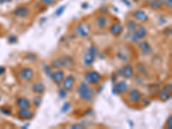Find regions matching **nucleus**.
Instances as JSON below:
<instances>
[{
	"mask_svg": "<svg viewBox=\"0 0 172 129\" xmlns=\"http://www.w3.org/2000/svg\"><path fill=\"white\" fill-rule=\"evenodd\" d=\"M71 128L72 129H84L85 128V127H84L83 124H74V125H72L71 126Z\"/></svg>",
	"mask_w": 172,
	"mask_h": 129,
	"instance_id": "obj_33",
	"label": "nucleus"
},
{
	"mask_svg": "<svg viewBox=\"0 0 172 129\" xmlns=\"http://www.w3.org/2000/svg\"><path fill=\"white\" fill-rule=\"evenodd\" d=\"M40 1L46 6H51L55 3V0H40Z\"/></svg>",
	"mask_w": 172,
	"mask_h": 129,
	"instance_id": "obj_30",
	"label": "nucleus"
},
{
	"mask_svg": "<svg viewBox=\"0 0 172 129\" xmlns=\"http://www.w3.org/2000/svg\"><path fill=\"white\" fill-rule=\"evenodd\" d=\"M140 51H141V55H142V56H147V55L152 54V48L150 45H148V46H146V47L144 48L143 49H141Z\"/></svg>",
	"mask_w": 172,
	"mask_h": 129,
	"instance_id": "obj_22",
	"label": "nucleus"
},
{
	"mask_svg": "<svg viewBox=\"0 0 172 129\" xmlns=\"http://www.w3.org/2000/svg\"><path fill=\"white\" fill-rule=\"evenodd\" d=\"M167 124H168V128L169 129H172V116L169 117L168 121H167Z\"/></svg>",
	"mask_w": 172,
	"mask_h": 129,
	"instance_id": "obj_37",
	"label": "nucleus"
},
{
	"mask_svg": "<svg viewBox=\"0 0 172 129\" xmlns=\"http://www.w3.org/2000/svg\"><path fill=\"white\" fill-rule=\"evenodd\" d=\"M90 26L88 23H81L77 25V27L75 28V33L77 34V35L82 38H85L88 37L90 34Z\"/></svg>",
	"mask_w": 172,
	"mask_h": 129,
	"instance_id": "obj_4",
	"label": "nucleus"
},
{
	"mask_svg": "<svg viewBox=\"0 0 172 129\" xmlns=\"http://www.w3.org/2000/svg\"><path fill=\"white\" fill-rule=\"evenodd\" d=\"M18 117L23 120H30L34 117V113L30 111L29 109H20V111L18 112Z\"/></svg>",
	"mask_w": 172,
	"mask_h": 129,
	"instance_id": "obj_17",
	"label": "nucleus"
},
{
	"mask_svg": "<svg viewBox=\"0 0 172 129\" xmlns=\"http://www.w3.org/2000/svg\"><path fill=\"white\" fill-rule=\"evenodd\" d=\"M32 91L36 94H42V93L45 91V85L41 82H38V83H36L32 85Z\"/></svg>",
	"mask_w": 172,
	"mask_h": 129,
	"instance_id": "obj_18",
	"label": "nucleus"
},
{
	"mask_svg": "<svg viewBox=\"0 0 172 129\" xmlns=\"http://www.w3.org/2000/svg\"><path fill=\"white\" fill-rule=\"evenodd\" d=\"M78 97H80V99L85 102L90 101L94 96L93 89L86 82L81 83L79 87L78 88Z\"/></svg>",
	"mask_w": 172,
	"mask_h": 129,
	"instance_id": "obj_2",
	"label": "nucleus"
},
{
	"mask_svg": "<svg viewBox=\"0 0 172 129\" xmlns=\"http://www.w3.org/2000/svg\"><path fill=\"white\" fill-rule=\"evenodd\" d=\"M149 5H150L151 9L157 10H160L161 8H163L164 4L163 0H153L152 2L149 4Z\"/></svg>",
	"mask_w": 172,
	"mask_h": 129,
	"instance_id": "obj_20",
	"label": "nucleus"
},
{
	"mask_svg": "<svg viewBox=\"0 0 172 129\" xmlns=\"http://www.w3.org/2000/svg\"><path fill=\"white\" fill-rule=\"evenodd\" d=\"M109 32L111 33L114 36H119L123 32V26L119 22L114 23L109 27Z\"/></svg>",
	"mask_w": 172,
	"mask_h": 129,
	"instance_id": "obj_9",
	"label": "nucleus"
},
{
	"mask_svg": "<svg viewBox=\"0 0 172 129\" xmlns=\"http://www.w3.org/2000/svg\"><path fill=\"white\" fill-rule=\"evenodd\" d=\"M30 13V10L27 6H19L14 10L13 14L17 17H27Z\"/></svg>",
	"mask_w": 172,
	"mask_h": 129,
	"instance_id": "obj_11",
	"label": "nucleus"
},
{
	"mask_svg": "<svg viewBox=\"0 0 172 129\" xmlns=\"http://www.w3.org/2000/svg\"><path fill=\"white\" fill-rule=\"evenodd\" d=\"M71 108H72L71 103L68 102H65L64 105H63V107H62V109H61V112H62V113H66L68 110H70Z\"/></svg>",
	"mask_w": 172,
	"mask_h": 129,
	"instance_id": "obj_26",
	"label": "nucleus"
},
{
	"mask_svg": "<svg viewBox=\"0 0 172 129\" xmlns=\"http://www.w3.org/2000/svg\"><path fill=\"white\" fill-rule=\"evenodd\" d=\"M119 75H120L121 77H123L124 78H131L134 74V70L132 67V64H127L123 65L122 67H120L118 71Z\"/></svg>",
	"mask_w": 172,
	"mask_h": 129,
	"instance_id": "obj_5",
	"label": "nucleus"
},
{
	"mask_svg": "<svg viewBox=\"0 0 172 129\" xmlns=\"http://www.w3.org/2000/svg\"><path fill=\"white\" fill-rule=\"evenodd\" d=\"M11 0H0V3H6V2H10Z\"/></svg>",
	"mask_w": 172,
	"mask_h": 129,
	"instance_id": "obj_40",
	"label": "nucleus"
},
{
	"mask_svg": "<svg viewBox=\"0 0 172 129\" xmlns=\"http://www.w3.org/2000/svg\"><path fill=\"white\" fill-rule=\"evenodd\" d=\"M96 24L97 28L100 29H104L108 25V19L107 16H99L96 17Z\"/></svg>",
	"mask_w": 172,
	"mask_h": 129,
	"instance_id": "obj_14",
	"label": "nucleus"
},
{
	"mask_svg": "<svg viewBox=\"0 0 172 129\" xmlns=\"http://www.w3.org/2000/svg\"><path fill=\"white\" fill-rule=\"evenodd\" d=\"M164 5H166V7L169 9L172 8V0H163Z\"/></svg>",
	"mask_w": 172,
	"mask_h": 129,
	"instance_id": "obj_34",
	"label": "nucleus"
},
{
	"mask_svg": "<svg viewBox=\"0 0 172 129\" xmlns=\"http://www.w3.org/2000/svg\"><path fill=\"white\" fill-rule=\"evenodd\" d=\"M88 51L89 52H90L91 53H93L95 56H96L97 54H98V49L96 48V47H94V46H91V47H90L88 48Z\"/></svg>",
	"mask_w": 172,
	"mask_h": 129,
	"instance_id": "obj_31",
	"label": "nucleus"
},
{
	"mask_svg": "<svg viewBox=\"0 0 172 129\" xmlns=\"http://www.w3.org/2000/svg\"><path fill=\"white\" fill-rule=\"evenodd\" d=\"M137 24H138V23H137L134 20H128V22H127V23H126V26H127V28H128V31H132L133 29H135Z\"/></svg>",
	"mask_w": 172,
	"mask_h": 129,
	"instance_id": "obj_23",
	"label": "nucleus"
},
{
	"mask_svg": "<svg viewBox=\"0 0 172 129\" xmlns=\"http://www.w3.org/2000/svg\"><path fill=\"white\" fill-rule=\"evenodd\" d=\"M163 90L166 91V92L170 93V94H171V92H172V85H170H170H166L164 87Z\"/></svg>",
	"mask_w": 172,
	"mask_h": 129,
	"instance_id": "obj_32",
	"label": "nucleus"
},
{
	"mask_svg": "<svg viewBox=\"0 0 172 129\" xmlns=\"http://www.w3.org/2000/svg\"><path fill=\"white\" fill-rule=\"evenodd\" d=\"M1 112L4 114H6V115H10V114H11V110L9 109H5V108H2L1 109Z\"/></svg>",
	"mask_w": 172,
	"mask_h": 129,
	"instance_id": "obj_35",
	"label": "nucleus"
},
{
	"mask_svg": "<svg viewBox=\"0 0 172 129\" xmlns=\"http://www.w3.org/2000/svg\"><path fill=\"white\" fill-rule=\"evenodd\" d=\"M128 85L125 81H120L119 83H117L113 89V93H115V95L118 94H125L128 91Z\"/></svg>",
	"mask_w": 172,
	"mask_h": 129,
	"instance_id": "obj_8",
	"label": "nucleus"
},
{
	"mask_svg": "<svg viewBox=\"0 0 172 129\" xmlns=\"http://www.w3.org/2000/svg\"><path fill=\"white\" fill-rule=\"evenodd\" d=\"M147 35V30L144 25L137 24L135 29L128 33V38L132 41V43H138L140 40L144 39Z\"/></svg>",
	"mask_w": 172,
	"mask_h": 129,
	"instance_id": "obj_1",
	"label": "nucleus"
},
{
	"mask_svg": "<svg viewBox=\"0 0 172 129\" xmlns=\"http://www.w3.org/2000/svg\"><path fill=\"white\" fill-rule=\"evenodd\" d=\"M16 104L20 109H27L31 107V102L26 97H20L17 99Z\"/></svg>",
	"mask_w": 172,
	"mask_h": 129,
	"instance_id": "obj_13",
	"label": "nucleus"
},
{
	"mask_svg": "<svg viewBox=\"0 0 172 129\" xmlns=\"http://www.w3.org/2000/svg\"><path fill=\"white\" fill-rule=\"evenodd\" d=\"M64 77H65L64 72H63V71H60V70L57 71V72L52 73V76H51V78L52 79V81H53L55 84H57V85H60V84H62Z\"/></svg>",
	"mask_w": 172,
	"mask_h": 129,
	"instance_id": "obj_15",
	"label": "nucleus"
},
{
	"mask_svg": "<svg viewBox=\"0 0 172 129\" xmlns=\"http://www.w3.org/2000/svg\"><path fill=\"white\" fill-rule=\"evenodd\" d=\"M16 41H17V37L15 36V35H11V36L9 37V42L10 43L13 44V43H16Z\"/></svg>",
	"mask_w": 172,
	"mask_h": 129,
	"instance_id": "obj_36",
	"label": "nucleus"
},
{
	"mask_svg": "<svg viewBox=\"0 0 172 129\" xmlns=\"http://www.w3.org/2000/svg\"><path fill=\"white\" fill-rule=\"evenodd\" d=\"M4 72H5V68L3 67V66H0V76H1L2 74H4Z\"/></svg>",
	"mask_w": 172,
	"mask_h": 129,
	"instance_id": "obj_39",
	"label": "nucleus"
},
{
	"mask_svg": "<svg viewBox=\"0 0 172 129\" xmlns=\"http://www.w3.org/2000/svg\"><path fill=\"white\" fill-rule=\"evenodd\" d=\"M74 83H75V77L72 75H69L67 77H64V79H63V82H62L63 88L66 89L67 91H71L73 89Z\"/></svg>",
	"mask_w": 172,
	"mask_h": 129,
	"instance_id": "obj_10",
	"label": "nucleus"
},
{
	"mask_svg": "<svg viewBox=\"0 0 172 129\" xmlns=\"http://www.w3.org/2000/svg\"><path fill=\"white\" fill-rule=\"evenodd\" d=\"M139 1H140V0H134V2H139Z\"/></svg>",
	"mask_w": 172,
	"mask_h": 129,
	"instance_id": "obj_42",
	"label": "nucleus"
},
{
	"mask_svg": "<svg viewBox=\"0 0 172 129\" xmlns=\"http://www.w3.org/2000/svg\"><path fill=\"white\" fill-rule=\"evenodd\" d=\"M52 65L53 68L56 69H60L61 67H63V63H62L61 59H55V60H53L52 62Z\"/></svg>",
	"mask_w": 172,
	"mask_h": 129,
	"instance_id": "obj_24",
	"label": "nucleus"
},
{
	"mask_svg": "<svg viewBox=\"0 0 172 129\" xmlns=\"http://www.w3.org/2000/svg\"><path fill=\"white\" fill-rule=\"evenodd\" d=\"M122 2H124L125 4H126V5L128 6V7H130V6H131V3H130L128 0H122Z\"/></svg>",
	"mask_w": 172,
	"mask_h": 129,
	"instance_id": "obj_38",
	"label": "nucleus"
},
{
	"mask_svg": "<svg viewBox=\"0 0 172 129\" xmlns=\"http://www.w3.org/2000/svg\"><path fill=\"white\" fill-rule=\"evenodd\" d=\"M145 1L146 3H148V4H150V3H151V2H152L153 0H145Z\"/></svg>",
	"mask_w": 172,
	"mask_h": 129,
	"instance_id": "obj_41",
	"label": "nucleus"
},
{
	"mask_svg": "<svg viewBox=\"0 0 172 129\" xmlns=\"http://www.w3.org/2000/svg\"><path fill=\"white\" fill-rule=\"evenodd\" d=\"M59 97H60L61 99H64V98H65V97H67V90H66V89H65L64 88L60 89V90H59Z\"/></svg>",
	"mask_w": 172,
	"mask_h": 129,
	"instance_id": "obj_28",
	"label": "nucleus"
},
{
	"mask_svg": "<svg viewBox=\"0 0 172 129\" xmlns=\"http://www.w3.org/2000/svg\"><path fill=\"white\" fill-rule=\"evenodd\" d=\"M44 72H45V73H46V75H47L48 77H51V76H52V69L50 65H48V64H45Z\"/></svg>",
	"mask_w": 172,
	"mask_h": 129,
	"instance_id": "obj_25",
	"label": "nucleus"
},
{
	"mask_svg": "<svg viewBox=\"0 0 172 129\" xmlns=\"http://www.w3.org/2000/svg\"><path fill=\"white\" fill-rule=\"evenodd\" d=\"M133 17L135 18V20L139 21L140 23H146L149 21V16L144 10H138L133 14Z\"/></svg>",
	"mask_w": 172,
	"mask_h": 129,
	"instance_id": "obj_12",
	"label": "nucleus"
},
{
	"mask_svg": "<svg viewBox=\"0 0 172 129\" xmlns=\"http://www.w3.org/2000/svg\"><path fill=\"white\" fill-rule=\"evenodd\" d=\"M61 60H62V63H63V67H67V68H70L72 67V65L74 64V60L72 59V57L67 56H63L61 58Z\"/></svg>",
	"mask_w": 172,
	"mask_h": 129,
	"instance_id": "obj_19",
	"label": "nucleus"
},
{
	"mask_svg": "<svg viewBox=\"0 0 172 129\" xmlns=\"http://www.w3.org/2000/svg\"><path fill=\"white\" fill-rule=\"evenodd\" d=\"M84 80L88 84L96 85H98L102 80V76L100 75V73H98L96 71H90L88 73H85Z\"/></svg>",
	"mask_w": 172,
	"mask_h": 129,
	"instance_id": "obj_3",
	"label": "nucleus"
},
{
	"mask_svg": "<svg viewBox=\"0 0 172 129\" xmlns=\"http://www.w3.org/2000/svg\"><path fill=\"white\" fill-rule=\"evenodd\" d=\"M128 100L132 103H140L142 101V94L136 89H131L128 92Z\"/></svg>",
	"mask_w": 172,
	"mask_h": 129,
	"instance_id": "obj_7",
	"label": "nucleus"
},
{
	"mask_svg": "<svg viewBox=\"0 0 172 129\" xmlns=\"http://www.w3.org/2000/svg\"><path fill=\"white\" fill-rule=\"evenodd\" d=\"M65 9H66V6H65V5H62V6L59 7L56 10V16H60L62 14H64V12L65 11Z\"/></svg>",
	"mask_w": 172,
	"mask_h": 129,
	"instance_id": "obj_27",
	"label": "nucleus"
},
{
	"mask_svg": "<svg viewBox=\"0 0 172 129\" xmlns=\"http://www.w3.org/2000/svg\"><path fill=\"white\" fill-rule=\"evenodd\" d=\"M19 77L25 82H30L35 77V73L31 68L25 67L19 72Z\"/></svg>",
	"mask_w": 172,
	"mask_h": 129,
	"instance_id": "obj_6",
	"label": "nucleus"
},
{
	"mask_svg": "<svg viewBox=\"0 0 172 129\" xmlns=\"http://www.w3.org/2000/svg\"><path fill=\"white\" fill-rule=\"evenodd\" d=\"M41 97H34V99H33V104L35 105L36 107H39L40 105V103H41Z\"/></svg>",
	"mask_w": 172,
	"mask_h": 129,
	"instance_id": "obj_29",
	"label": "nucleus"
},
{
	"mask_svg": "<svg viewBox=\"0 0 172 129\" xmlns=\"http://www.w3.org/2000/svg\"><path fill=\"white\" fill-rule=\"evenodd\" d=\"M170 95H171V94L166 92V91H164V90L159 91V93H158V97H159V98H160L162 101L164 102H167L168 100H170Z\"/></svg>",
	"mask_w": 172,
	"mask_h": 129,
	"instance_id": "obj_21",
	"label": "nucleus"
},
{
	"mask_svg": "<svg viewBox=\"0 0 172 129\" xmlns=\"http://www.w3.org/2000/svg\"><path fill=\"white\" fill-rule=\"evenodd\" d=\"M96 60V56L91 53L90 52H89L87 50V52L84 53V64L85 66H90Z\"/></svg>",
	"mask_w": 172,
	"mask_h": 129,
	"instance_id": "obj_16",
	"label": "nucleus"
}]
</instances>
